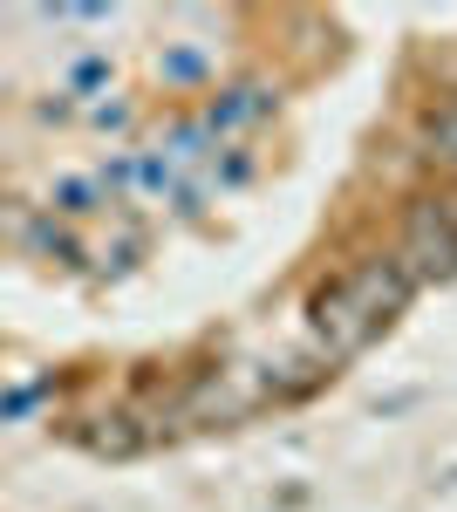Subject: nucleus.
I'll list each match as a JSON object with an SVG mask.
<instances>
[{
	"label": "nucleus",
	"instance_id": "obj_1",
	"mask_svg": "<svg viewBox=\"0 0 457 512\" xmlns=\"http://www.w3.org/2000/svg\"><path fill=\"white\" fill-rule=\"evenodd\" d=\"M410 287H417V280L403 274L396 260H369V267H355V274L335 280V287L314 301V335H321L328 362L369 349L382 328L396 321V308L410 301Z\"/></svg>",
	"mask_w": 457,
	"mask_h": 512
}]
</instances>
